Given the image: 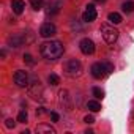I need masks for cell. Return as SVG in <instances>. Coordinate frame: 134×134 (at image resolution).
<instances>
[{
	"label": "cell",
	"mask_w": 134,
	"mask_h": 134,
	"mask_svg": "<svg viewBox=\"0 0 134 134\" xmlns=\"http://www.w3.org/2000/svg\"><path fill=\"white\" fill-rule=\"evenodd\" d=\"M13 81H14V84L18 87H22V88L24 87H29V84H30V77H29L27 71H22V70H19V71L14 73Z\"/></svg>",
	"instance_id": "8992f818"
},
{
	"label": "cell",
	"mask_w": 134,
	"mask_h": 134,
	"mask_svg": "<svg viewBox=\"0 0 134 134\" xmlns=\"http://www.w3.org/2000/svg\"><path fill=\"white\" fill-rule=\"evenodd\" d=\"M29 95L32 96V98H35V99H38V98H41V95H43V85H41V82H40V79H36V77H32V82L29 84Z\"/></svg>",
	"instance_id": "5b68a950"
},
{
	"label": "cell",
	"mask_w": 134,
	"mask_h": 134,
	"mask_svg": "<svg viewBox=\"0 0 134 134\" xmlns=\"http://www.w3.org/2000/svg\"><path fill=\"white\" fill-rule=\"evenodd\" d=\"M11 8L16 14H22L24 13V8H25V3L24 0H13L11 2Z\"/></svg>",
	"instance_id": "5bb4252c"
},
{
	"label": "cell",
	"mask_w": 134,
	"mask_h": 134,
	"mask_svg": "<svg viewBox=\"0 0 134 134\" xmlns=\"http://www.w3.org/2000/svg\"><path fill=\"white\" fill-rule=\"evenodd\" d=\"M27 118H29L27 112H25V110H21V112H19V115H18V121H19V123H25V121H27Z\"/></svg>",
	"instance_id": "44dd1931"
},
{
	"label": "cell",
	"mask_w": 134,
	"mask_h": 134,
	"mask_svg": "<svg viewBox=\"0 0 134 134\" xmlns=\"http://www.w3.org/2000/svg\"><path fill=\"white\" fill-rule=\"evenodd\" d=\"M51 118H52V121H58V114L57 112H51Z\"/></svg>",
	"instance_id": "484cf974"
},
{
	"label": "cell",
	"mask_w": 134,
	"mask_h": 134,
	"mask_svg": "<svg viewBox=\"0 0 134 134\" xmlns=\"http://www.w3.org/2000/svg\"><path fill=\"white\" fill-rule=\"evenodd\" d=\"M87 10H85V13H84V16H82V19H84V22H93L95 19H96V8H95V5H87L85 7Z\"/></svg>",
	"instance_id": "30bf717a"
},
{
	"label": "cell",
	"mask_w": 134,
	"mask_h": 134,
	"mask_svg": "<svg viewBox=\"0 0 134 134\" xmlns=\"http://www.w3.org/2000/svg\"><path fill=\"white\" fill-rule=\"evenodd\" d=\"M87 107H88V110H92V112L101 110V104H99L98 101H88V103H87Z\"/></svg>",
	"instance_id": "e0dca14e"
},
{
	"label": "cell",
	"mask_w": 134,
	"mask_h": 134,
	"mask_svg": "<svg viewBox=\"0 0 134 134\" xmlns=\"http://www.w3.org/2000/svg\"><path fill=\"white\" fill-rule=\"evenodd\" d=\"M24 62H25L27 65H30V66L35 65V60H33V57H32L30 54H24Z\"/></svg>",
	"instance_id": "7402d4cb"
},
{
	"label": "cell",
	"mask_w": 134,
	"mask_h": 134,
	"mask_svg": "<svg viewBox=\"0 0 134 134\" xmlns=\"http://www.w3.org/2000/svg\"><path fill=\"white\" fill-rule=\"evenodd\" d=\"M65 73L66 76H70V77H79L82 74V65L79 60L76 58H71L65 63Z\"/></svg>",
	"instance_id": "7a4b0ae2"
},
{
	"label": "cell",
	"mask_w": 134,
	"mask_h": 134,
	"mask_svg": "<svg viewBox=\"0 0 134 134\" xmlns=\"http://www.w3.org/2000/svg\"><path fill=\"white\" fill-rule=\"evenodd\" d=\"M107 19H109L112 24H120V22H121V16H120L118 13H115V11H114V13H109Z\"/></svg>",
	"instance_id": "2e32d148"
},
{
	"label": "cell",
	"mask_w": 134,
	"mask_h": 134,
	"mask_svg": "<svg viewBox=\"0 0 134 134\" xmlns=\"http://www.w3.org/2000/svg\"><path fill=\"white\" fill-rule=\"evenodd\" d=\"M96 2H98V3H104V2H106V0H96Z\"/></svg>",
	"instance_id": "83f0119b"
},
{
	"label": "cell",
	"mask_w": 134,
	"mask_h": 134,
	"mask_svg": "<svg viewBox=\"0 0 134 134\" xmlns=\"http://www.w3.org/2000/svg\"><path fill=\"white\" fill-rule=\"evenodd\" d=\"M47 82H49L51 85H58V84H60V77H58L57 74H49Z\"/></svg>",
	"instance_id": "d6986e66"
},
{
	"label": "cell",
	"mask_w": 134,
	"mask_h": 134,
	"mask_svg": "<svg viewBox=\"0 0 134 134\" xmlns=\"http://www.w3.org/2000/svg\"><path fill=\"white\" fill-rule=\"evenodd\" d=\"M30 5H32V8L33 10H41L43 8V0H30Z\"/></svg>",
	"instance_id": "ffe728a7"
},
{
	"label": "cell",
	"mask_w": 134,
	"mask_h": 134,
	"mask_svg": "<svg viewBox=\"0 0 134 134\" xmlns=\"http://www.w3.org/2000/svg\"><path fill=\"white\" fill-rule=\"evenodd\" d=\"M36 132L38 134H55V128H52L51 125H46V123H40L36 126Z\"/></svg>",
	"instance_id": "7c38bea8"
},
{
	"label": "cell",
	"mask_w": 134,
	"mask_h": 134,
	"mask_svg": "<svg viewBox=\"0 0 134 134\" xmlns=\"http://www.w3.org/2000/svg\"><path fill=\"white\" fill-rule=\"evenodd\" d=\"M106 66H107L109 73H112V71H114V65H112V63H106Z\"/></svg>",
	"instance_id": "4316f807"
},
{
	"label": "cell",
	"mask_w": 134,
	"mask_h": 134,
	"mask_svg": "<svg viewBox=\"0 0 134 134\" xmlns=\"http://www.w3.org/2000/svg\"><path fill=\"white\" fill-rule=\"evenodd\" d=\"M63 8V0H49L47 7H46V14L47 16H55L60 13V10Z\"/></svg>",
	"instance_id": "52a82bcc"
},
{
	"label": "cell",
	"mask_w": 134,
	"mask_h": 134,
	"mask_svg": "<svg viewBox=\"0 0 134 134\" xmlns=\"http://www.w3.org/2000/svg\"><path fill=\"white\" fill-rule=\"evenodd\" d=\"M92 93H93V96H95L96 99H103V98H104V92H103L99 87H93Z\"/></svg>",
	"instance_id": "ac0fdd59"
},
{
	"label": "cell",
	"mask_w": 134,
	"mask_h": 134,
	"mask_svg": "<svg viewBox=\"0 0 134 134\" xmlns=\"http://www.w3.org/2000/svg\"><path fill=\"white\" fill-rule=\"evenodd\" d=\"M101 35H103V38H104L106 43L114 44V43L117 41V38H118V30L114 29V27L109 25V24H103V25H101Z\"/></svg>",
	"instance_id": "3957f363"
},
{
	"label": "cell",
	"mask_w": 134,
	"mask_h": 134,
	"mask_svg": "<svg viewBox=\"0 0 134 134\" xmlns=\"http://www.w3.org/2000/svg\"><path fill=\"white\" fill-rule=\"evenodd\" d=\"M44 114H46V109H44V107H38V109H36V115H38V117H41V115H44Z\"/></svg>",
	"instance_id": "d4e9b609"
},
{
	"label": "cell",
	"mask_w": 134,
	"mask_h": 134,
	"mask_svg": "<svg viewBox=\"0 0 134 134\" xmlns=\"http://www.w3.org/2000/svg\"><path fill=\"white\" fill-rule=\"evenodd\" d=\"M40 52L46 60H57L63 55L65 47L60 41H46V43L41 44Z\"/></svg>",
	"instance_id": "6da1fadb"
},
{
	"label": "cell",
	"mask_w": 134,
	"mask_h": 134,
	"mask_svg": "<svg viewBox=\"0 0 134 134\" xmlns=\"http://www.w3.org/2000/svg\"><path fill=\"white\" fill-rule=\"evenodd\" d=\"M57 33V27L52 24V22H44L41 27H40V35L43 38H51Z\"/></svg>",
	"instance_id": "ba28073f"
},
{
	"label": "cell",
	"mask_w": 134,
	"mask_h": 134,
	"mask_svg": "<svg viewBox=\"0 0 134 134\" xmlns=\"http://www.w3.org/2000/svg\"><path fill=\"white\" fill-rule=\"evenodd\" d=\"M79 49H81L82 54L92 55V54L95 52V43H93L90 38H84V40H81V43H79Z\"/></svg>",
	"instance_id": "9c48e42d"
},
{
	"label": "cell",
	"mask_w": 134,
	"mask_h": 134,
	"mask_svg": "<svg viewBox=\"0 0 134 134\" xmlns=\"http://www.w3.org/2000/svg\"><path fill=\"white\" fill-rule=\"evenodd\" d=\"M121 10H123L126 14L132 13V11H134V2H132V0H128V2H125V3L121 5Z\"/></svg>",
	"instance_id": "9a60e30c"
},
{
	"label": "cell",
	"mask_w": 134,
	"mask_h": 134,
	"mask_svg": "<svg viewBox=\"0 0 134 134\" xmlns=\"http://www.w3.org/2000/svg\"><path fill=\"white\" fill-rule=\"evenodd\" d=\"M5 125H7V128H10V129H11V128H14V126H16V121H14L13 118H8Z\"/></svg>",
	"instance_id": "cb8c5ba5"
},
{
	"label": "cell",
	"mask_w": 134,
	"mask_h": 134,
	"mask_svg": "<svg viewBox=\"0 0 134 134\" xmlns=\"http://www.w3.org/2000/svg\"><path fill=\"white\" fill-rule=\"evenodd\" d=\"M25 41H24V36L22 35H13V36H10L8 38V44L11 46V47H19V46H22Z\"/></svg>",
	"instance_id": "4fadbf2b"
},
{
	"label": "cell",
	"mask_w": 134,
	"mask_h": 134,
	"mask_svg": "<svg viewBox=\"0 0 134 134\" xmlns=\"http://www.w3.org/2000/svg\"><path fill=\"white\" fill-rule=\"evenodd\" d=\"M58 96H60V104H62L65 109H70V107H71V99H70L68 90H60Z\"/></svg>",
	"instance_id": "8fae6325"
},
{
	"label": "cell",
	"mask_w": 134,
	"mask_h": 134,
	"mask_svg": "<svg viewBox=\"0 0 134 134\" xmlns=\"http://www.w3.org/2000/svg\"><path fill=\"white\" fill-rule=\"evenodd\" d=\"M90 71H92V76H93L95 79H104V77L109 74V70H107L106 63H101V62L93 63L92 68H90Z\"/></svg>",
	"instance_id": "277c9868"
},
{
	"label": "cell",
	"mask_w": 134,
	"mask_h": 134,
	"mask_svg": "<svg viewBox=\"0 0 134 134\" xmlns=\"http://www.w3.org/2000/svg\"><path fill=\"white\" fill-rule=\"evenodd\" d=\"M84 121H85L87 125H92V123H95V118H93V115H85Z\"/></svg>",
	"instance_id": "603a6c76"
}]
</instances>
